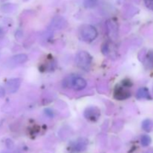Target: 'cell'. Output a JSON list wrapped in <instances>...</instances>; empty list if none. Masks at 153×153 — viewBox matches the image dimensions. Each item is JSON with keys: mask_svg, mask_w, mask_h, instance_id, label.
I'll return each mask as SVG.
<instances>
[{"mask_svg": "<svg viewBox=\"0 0 153 153\" xmlns=\"http://www.w3.org/2000/svg\"><path fill=\"white\" fill-rule=\"evenodd\" d=\"M63 86L67 88H73L76 91H82L87 86V82L80 76H69L63 82Z\"/></svg>", "mask_w": 153, "mask_h": 153, "instance_id": "1", "label": "cell"}, {"mask_svg": "<svg viewBox=\"0 0 153 153\" xmlns=\"http://www.w3.org/2000/svg\"><path fill=\"white\" fill-rule=\"evenodd\" d=\"M92 63V56L86 51L79 52L76 56V64L79 68L88 70Z\"/></svg>", "mask_w": 153, "mask_h": 153, "instance_id": "2", "label": "cell"}, {"mask_svg": "<svg viewBox=\"0 0 153 153\" xmlns=\"http://www.w3.org/2000/svg\"><path fill=\"white\" fill-rule=\"evenodd\" d=\"M81 36L85 41L91 42L97 37V30L91 25H84L81 28Z\"/></svg>", "mask_w": 153, "mask_h": 153, "instance_id": "3", "label": "cell"}, {"mask_svg": "<svg viewBox=\"0 0 153 153\" xmlns=\"http://www.w3.org/2000/svg\"><path fill=\"white\" fill-rule=\"evenodd\" d=\"M106 31L107 34L111 40H117L118 37V31H119V26L116 20L113 19H108L106 22Z\"/></svg>", "mask_w": 153, "mask_h": 153, "instance_id": "4", "label": "cell"}, {"mask_svg": "<svg viewBox=\"0 0 153 153\" xmlns=\"http://www.w3.org/2000/svg\"><path fill=\"white\" fill-rule=\"evenodd\" d=\"M100 110L97 107L91 106V107L87 108L84 113V116L87 120H89L91 121H97L100 118Z\"/></svg>", "mask_w": 153, "mask_h": 153, "instance_id": "5", "label": "cell"}, {"mask_svg": "<svg viewBox=\"0 0 153 153\" xmlns=\"http://www.w3.org/2000/svg\"><path fill=\"white\" fill-rule=\"evenodd\" d=\"M28 61V56L25 54H18L11 57L7 61V64L9 67H14L17 65L24 64Z\"/></svg>", "mask_w": 153, "mask_h": 153, "instance_id": "6", "label": "cell"}, {"mask_svg": "<svg viewBox=\"0 0 153 153\" xmlns=\"http://www.w3.org/2000/svg\"><path fill=\"white\" fill-rule=\"evenodd\" d=\"M67 26V22L62 16H55L51 22L50 27L53 30H62Z\"/></svg>", "mask_w": 153, "mask_h": 153, "instance_id": "7", "label": "cell"}, {"mask_svg": "<svg viewBox=\"0 0 153 153\" xmlns=\"http://www.w3.org/2000/svg\"><path fill=\"white\" fill-rule=\"evenodd\" d=\"M21 85V79L19 78L10 79L6 83V88L10 94H14L19 90Z\"/></svg>", "mask_w": 153, "mask_h": 153, "instance_id": "8", "label": "cell"}, {"mask_svg": "<svg viewBox=\"0 0 153 153\" xmlns=\"http://www.w3.org/2000/svg\"><path fill=\"white\" fill-rule=\"evenodd\" d=\"M130 97H131V94L127 90L123 88H117L114 92V98L117 100H126Z\"/></svg>", "mask_w": 153, "mask_h": 153, "instance_id": "9", "label": "cell"}, {"mask_svg": "<svg viewBox=\"0 0 153 153\" xmlns=\"http://www.w3.org/2000/svg\"><path fill=\"white\" fill-rule=\"evenodd\" d=\"M88 140L85 138H80L73 143V148L76 152H82L86 149L87 146H88Z\"/></svg>", "mask_w": 153, "mask_h": 153, "instance_id": "10", "label": "cell"}, {"mask_svg": "<svg viewBox=\"0 0 153 153\" xmlns=\"http://www.w3.org/2000/svg\"><path fill=\"white\" fill-rule=\"evenodd\" d=\"M136 97H137V98L139 99V100H143V99L148 100H152V97H151L150 94H149V90L146 88H140V89L137 91Z\"/></svg>", "mask_w": 153, "mask_h": 153, "instance_id": "11", "label": "cell"}, {"mask_svg": "<svg viewBox=\"0 0 153 153\" xmlns=\"http://www.w3.org/2000/svg\"><path fill=\"white\" fill-rule=\"evenodd\" d=\"M142 128H143V129L144 131L149 132V131H152V129L153 128V122L149 119L145 120L142 123Z\"/></svg>", "mask_w": 153, "mask_h": 153, "instance_id": "12", "label": "cell"}, {"mask_svg": "<svg viewBox=\"0 0 153 153\" xmlns=\"http://www.w3.org/2000/svg\"><path fill=\"white\" fill-rule=\"evenodd\" d=\"M15 8H16L15 5L12 4H5L1 7V11L4 13H10V12L14 11Z\"/></svg>", "mask_w": 153, "mask_h": 153, "instance_id": "13", "label": "cell"}, {"mask_svg": "<svg viewBox=\"0 0 153 153\" xmlns=\"http://www.w3.org/2000/svg\"><path fill=\"white\" fill-rule=\"evenodd\" d=\"M99 0H84V5L86 8H94L97 5Z\"/></svg>", "mask_w": 153, "mask_h": 153, "instance_id": "14", "label": "cell"}, {"mask_svg": "<svg viewBox=\"0 0 153 153\" xmlns=\"http://www.w3.org/2000/svg\"><path fill=\"white\" fill-rule=\"evenodd\" d=\"M151 142H152V140H151V137H149V135H143L141 137V139H140V143H141L142 146L146 147V146H148L150 145Z\"/></svg>", "mask_w": 153, "mask_h": 153, "instance_id": "15", "label": "cell"}, {"mask_svg": "<svg viewBox=\"0 0 153 153\" xmlns=\"http://www.w3.org/2000/svg\"><path fill=\"white\" fill-rule=\"evenodd\" d=\"M145 3L149 8H152L153 7V0H145Z\"/></svg>", "mask_w": 153, "mask_h": 153, "instance_id": "16", "label": "cell"}, {"mask_svg": "<svg viewBox=\"0 0 153 153\" xmlns=\"http://www.w3.org/2000/svg\"><path fill=\"white\" fill-rule=\"evenodd\" d=\"M4 96H5V90L0 86V98H2Z\"/></svg>", "mask_w": 153, "mask_h": 153, "instance_id": "17", "label": "cell"}, {"mask_svg": "<svg viewBox=\"0 0 153 153\" xmlns=\"http://www.w3.org/2000/svg\"><path fill=\"white\" fill-rule=\"evenodd\" d=\"M45 111H46V114H47L48 116L50 117H53V112H52V110H50V109H46L45 110Z\"/></svg>", "mask_w": 153, "mask_h": 153, "instance_id": "18", "label": "cell"}, {"mask_svg": "<svg viewBox=\"0 0 153 153\" xmlns=\"http://www.w3.org/2000/svg\"><path fill=\"white\" fill-rule=\"evenodd\" d=\"M3 35H4V30L1 27H0V37H3Z\"/></svg>", "mask_w": 153, "mask_h": 153, "instance_id": "19", "label": "cell"}, {"mask_svg": "<svg viewBox=\"0 0 153 153\" xmlns=\"http://www.w3.org/2000/svg\"><path fill=\"white\" fill-rule=\"evenodd\" d=\"M145 153H153V151L152 150H149V151H147V152H145Z\"/></svg>", "mask_w": 153, "mask_h": 153, "instance_id": "20", "label": "cell"}]
</instances>
